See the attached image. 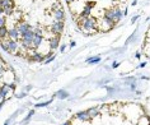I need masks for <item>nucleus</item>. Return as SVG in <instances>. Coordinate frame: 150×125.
<instances>
[{"label":"nucleus","instance_id":"1","mask_svg":"<svg viewBox=\"0 0 150 125\" xmlns=\"http://www.w3.org/2000/svg\"><path fill=\"white\" fill-rule=\"evenodd\" d=\"M81 29V32H85L88 33V35H91V33L96 32L97 31V19L94 17H88L87 19H85V22L83 24L79 27Z\"/></svg>","mask_w":150,"mask_h":125},{"label":"nucleus","instance_id":"2","mask_svg":"<svg viewBox=\"0 0 150 125\" xmlns=\"http://www.w3.org/2000/svg\"><path fill=\"white\" fill-rule=\"evenodd\" d=\"M103 22L106 23L108 27L112 28L113 26H116V19H115V8L113 9H106L103 13Z\"/></svg>","mask_w":150,"mask_h":125},{"label":"nucleus","instance_id":"3","mask_svg":"<svg viewBox=\"0 0 150 125\" xmlns=\"http://www.w3.org/2000/svg\"><path fill=\"white\" fill-rule=\"evenodd\" d=\"M6 44H8V54H18L19 51V46L21 42H18L17 40H12V39H5Z\"/></svg>","mask_w":150,"mask_h":125},{"label":"nucleus","instance_id":"4","mask_svg":"<svg viewBox=\"0 0 150 125\" xmlns=\"http://www.w3.org/2000/svg\"><path fill=\"white\" fill-rule=\"evenodd\" d=\"M64 28H65V23H64V21H55L54 23L51 24L50 29H51V32L54 33V35L60 36L64 32Z\"/></svg>","mask_w":150,"mask_h":125},{"label":"nucleus","instance_id":"5","mask_svg":"<svg viewBox=\"0 0 150 125\" xmlns=\"http://www.w3.org/2000/svg\"><path fill=\"white\" fill-rule=\"evenodd\" d=\"M31 52V56L28 58L29 61H35V63H42L45 59H46V56H45L43 54H41V52L36 51V50H31L29 51Z\"/></svg>","mask_w":150,"mask_h":125},{"label":"nucleus","instance_id":"6","mask_svg":"<svg viewBox=\"0 0 150 125\" xmlns=\"http://www.w3.org/2000/svg\"><path fill=\"white\" fill-rule=\"evenodd\" d=\"M16 27L18 28V31H19V33H21V37H22V36L25 35V33H27L29 29L32 28V26H31V24H28L27 22H19V23H18Z\"/></svg>","mask_w":150,"mask_h":125},{"label":"nucleus","instance_id":"7","mask_svg":"<svg viewBox=\"0 0 150 125\" xmlns=\"http://www.w3.org/2000/svg\"><path fill=\"white\" fill-rule=\"evenodd\" d=\"M75 117H76L78 120L83 121V123H87V121H91L92 120V117L89 116V114H88V110H87V111H79V112H76V114H75Z\"/></svg>","mask_w":150,"mask_h":125},{"label":"nucleus","instance_id":"8","mask_svg":"<svg viewBox=\"0 0 150 125\" xmlns=\"http://www.w3.org/2000/svg\"><path fill=\"white\" fill-rule=\"evenodd\" d=\"M52 16H54L55 21H65V10H64L61 6H60V8L54 10Z\"/></svg>","mask_w":150,"mask_h":125},{"label":"nucleus","instance_id":"9","mask_svg":"<svg viewBox=\"0 0 150 125\" xmlns=\"http://www.w3.org/2000/svg\"><path fill=\"white\" fill-rule=\"evenodd\" d=\"M8 39H12V40H21V33L18 31L17 27H12L9 28V32H8Z\"/></svg>","mask_w":150,"mask_h":125},{"label":"nucleus","instance_id":"10","mask_svg":"<svg viewBox=\"0 0 150 125\" xmlns=\"http://www.w3.org/2000/svg\"><path fill=\"white\" fill-rule=\"evenodd\" d=\"M59 40H60V36H57V35H54L52 39L48 40V46H50V49L52 51L59 47Z\"/></svg>","mask_w":150,"mask_h":125},{"label":"nucleus","instance_id":"11","mask_svg":"<svg viewBox=\"0 0 150 125\" xmlns=\"http://www.w3.org/2000/svg\"><path fill=\"white\" fill-rule=\"evenodd\" d=\"M43 42V36L42 35H36L33 39V50H37Z\"/></svg>","mask_w":150,"mask_h":125},{"label":"nucleus","instance_id":"12","mask_svg":"<svg viewBox=\"0 0 150 125\" xmlns=\"http://www.w3.org/2000/svg\"><path fill=\"white\" fill-rule=\"evenodd\" d=\"M91 14H92V6H89L88 4H84V8L81 9L80 16H81V17L88 18V17H91Z\"/></svg>","mask_w":150,"mask_h":125},{"label":"nucleus","instance_id":"13","mask_svg":"<svg viewBox=\"0 0 150 125\" xmlns=\"http://www.w3.org/2000/svg\"><path fill=\"white\" fill-rule=\"evenodd\" d=\"M0 6L6 9V8H14L16 5H14L13 0H0Z\"/></svg>","mask_w":150,"mask_h":125},{"label":"nucleus","instance_id":"14","mask_svg":"<svg viewBox=\"0 0 150 125\" xmlns=\"http://www.w3.org/2000/svg\"><path fill=\"white\" fill-rule=\"evenodd\" d=\"M123 14H125V12L123 10H121L120 8H115V19L116 22H120L123 18ZM126 16V14H125Z\"/></svg>","mask_w":150,"mask_h":125},{"label":"nucleus","instance_id":"15","mask_svg":"<svg viewBox=\"0 0 150 125\" xmlns=\"http://www.w3.org/2000/svg\"><path fill=\"white\" fill-rule=\"evenodd\" d=\"M8 32H9V28L4 26V27H0V40H5L8 39Z\"/></svg>","mask_w":150,"mask_h":125},{"label":"nucleus","instance_id":"16","mask_svg":"<svg viewBox=\"0 0 150 125\" xmlns=\"http://www.w3.org/2000/svg\"><path fill=\"white\" fill-rule=\"evenodd\" d=\"M88 114H89V116L92 117V119H94V117H97L99 115V107H92V109H89L88 110Z\"/></svg>","mask_w":150,"mask_h":125},{"label":"nucleus","instance_id":"17","mask_svg":"<svg viewBox=\"0 0 150 125\" xmlns=\"http://www.w3.org/2000/svg\"><path fill=\"white\" fill-rule=\"evenodd\" d=\"M136 125H150V119L148 116H141Z\"/></svg>","mask_w":150,"mask_h":125},{"label":"nucleus","instance_id":"18","mask_svg":"<svg viewBox=\"0 0 150 125\" xmlns=\"http://www.w3.org/2000/svg\"><path fill=\"white\" fill-rule=\"evenodd\" d=\"M55 96L59 97L60 100H64V98H67V97H69V92H66V91L61 89V91H59V92H56Z\"/></svg>","mask_w":150,"mask_h":125},{"label":"nucleus","instance_id":"19","mask_svg":"<svg viewBox=\"0 0 150 125\" xmlns=\"http://www.w3.org/2000/svg\"><path fill=\"white\" fill-rule=\"evenodd\" d=\"M100 61V58L99 56H96V58H89L87 59V63L88 64H97V63H99Z\"/></svg>","mask_w":150,"mask_h":125},{"label":"nucleus","instance_id":"20","mask_svg":"<svg viewBox=\"0 0 150 125\" xmlns=\"http://www.w3.org/2000/svg\"><path fill=\"white\" fill-rule=\"evenodd\" d=\"M6 26V16H0V27Z\"/></svg>","mask_w":150,"mask_h":125},{"label":"nucleus","instance_id":"21","mask_svg":"<svg viewBox=\"0 0 150 125\" xmlns=\"http://www.w3.org/2000/svg\"><path fill=\"white\" fill-rule=\"evenodd\" d=\"M33 115H35V111H33V110H32V111H29V114H28V116H27V117H25V120H24V124H27V121H28L29 119H31V117H32Z\"/></svg>","mask_w":150,"mask_h":125},{"label":"nucleus","instance_id":"22","mask_svg":"<svg viewBox=\"0 0 150 125\" xmlns=\"http://www.w3.org/2000/svg\"><path fill=\"white\" fill-rule=\"evenodd\" d=\"M52 101H47V102H42V104H37L36 105V107H43V106H47V105H50Z\"/></svg>","mask_w":150,"mask_h":125},{"label":"nucleus","instance_id":"23","mask_svg":"<svg viewBox=\"0 0 150 125\" xmlns=\"http://www.w3.org/2000/svg\"><path fill=\"white\" fill-rule=\"evenodd\" d=\"M35 33L36 35H42L43 36V29L42 28H35Z\"/></svg>","mask_w":150,"mask_h":125},{"label":"nucleus","instance_id":"24","mask_svg":"<svg viewBox=\"0 0 150 125\" xmlns=\"http://www.w3.org/2000/svg\"><path fill=\"white\" fill-rule=\"evenodd\" d=\"M5 71H6V70H5ZM5 71L0 70V81H1V79H4V74H5Z\"/></svg>","mask_w":150,"mask_h":125},{"label":"nucleus","instance_id":"25","mask_svg":"<svg viewBox=\"0 0 150 125\" xmlns=\"http://www.w3.org/2000/svg\"><path fill=\"white\" fill-rule=\"evenodd\" d=\"M0 16H5L4 14V8H3V6H0Z\"/></svg>","mask_w":150,"mask_h":125},{"label":"nucleus","instance_id":"26","mask_svg":"<svg viewBox=\"0 0 150 125\" xmlns=\"http://www.w3.org/2000/svg\"><path fill=\"white\" fill-rule=\"evenodd\" d=\"M65 49H66V46H65V45H62V46L60 47V51H61V52H64V51H65Z\"/></svg>","mask_w":150,"mask_h":125},{"label":"nucleus","instance_id":"27","mask_svg":"<svg viewBox=\"0 0 150 125\" xmlns=\"http://www.w3.org/2000/svg\"><path fill=\"white\" fill-rule=\"evenodd\" d=\"M73 1H74V0H65V3L67 5H71V3H73Z\"/></svg>","mask_w":150,"mask_h":125},{"label":"nucleus","instance_id":"28","mask_svg":"<svg viewBox=\"0 0 150 125\" xmlns=\"http://www.w3.org/2000/svg\"><path fill=\"white\" fill-rule=\"evenodd\" d=\"M61 125H71V121H70V120H67V121H65V123L61 124Z\"/></svg>","mask_w":150,"mask_h":125},{"label":"nucleus","instance_id":"29","mask_svg":"<svg viewBox=\"0 0 150 125\" xmlns=\"http://www.w3.org/2000/svg\"><path fill=\"white\" fill-rule=\"evenodd\" d=\"M145 65H146V63H141V64H140V68H144Z\"/></svg>","mask_w":150,"mask_h":125},{"label":"nucleus","instance_id":"30","mask_svg":"<svg viewBox=\"0 0 150 125\" xmlns=\"http://www.w3.org/2000/svg\"><path fill=\"white\" fill-rule=\"evenodd\" d=\"M4 102H5V101H3V102H0V109H1V107H3V106H4Z\"/></svg>","mask_w":150,"mask_h":125},{"label":"nucleus","instance_id":"31","mask_svg":"<svg viewBox=\"0 0 150 125\" xmlns=\"http://www.w3.org/2000/svg\"><path fill=\"white\" fill-rule=\"evenodd\" d=\"M3 101H5V98H3L1 94H0V102H3Z\"/></svg>","mask_w":150,"mask_h":125},{"label":"nucleus","instance_id":"32","mask_svg":"<svg viewBox=\"0 0 150 125\" xmlns=\"http://www.w3.org/2000/svg\"><path fill=\"white\" fill-rule=\"evenodd\" d=\"M118 66V63H113V68H117Z\"/></svg>","mask_w":150,"mask_h":125},{"label":"nucleus","instance_id":"33","mask_svg":"<svg viewBox=\"0 0 150 125\" xmlns=\"http://www.w3.org/2000/svg\"><path fill=\"white\" fill-rule=\"evenodd\" d=\"M148 37H150V29H149V33H148Z\"/></svg>","mask_w":150,"mask_h":125},{"label":"nucleus","instance_id":"34","mask_svg":"<svg viewBox=\"0 0 150 125\" xmlns=\"http://www.w3.org/2000/svg\"><path fill=\"white\" fill-rule=\"evenodd\" d=\"M8 124H9V121H6V123H5V124H4V125H8Z\"/></svg>","mask_w":150,"mask_h":125}]
</instances>
